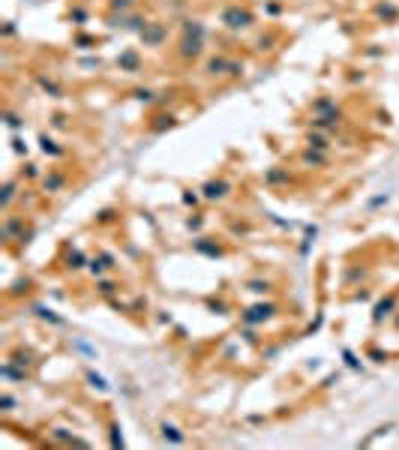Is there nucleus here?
<instances>
[{
	"label": "nucleus",
	"instance_id": "14",
	"mask_svg": "<svg viewBox=\"0 0 399 450\" xmlns=\"http://www.w3.org/2000/svg\"><path fill=\"white\" fill-rule=\"evenodd\" d=\"M36 81H39V87H42L48 96H54V99H60V96H63V87H60V84H57L54 78H45V75H39Z\"/></svg>",
	"mask_w": 399,
	"mask_h": 450
},
{
	"label": "nucleus",
	"instance_id": "13",
	"mask_svg": "<svg viewBox=\"0 0 399 450\" xmlns=\"http://www.w3.org/2000/svg\"><path fill=\"white\" fill-rule=\"evenodd\" d=\"M39 147H42L45 156H63V147H60L51 135H39Z\"/></svg>",
	"mask_w": 399,
	"mask_h": 450
},
{
	"label": "nucleus",
	"instance_id": "10",
	"mask_svg": "<svg viewBox=\"0 0 399 450\" xmlns=\"http://www.w3.org/2000/svg\"><path fill=\"white\" fill-rule=\"evenodd\" d=\"M279 42V33H273V30H267V33H261L255 42H252V48L258 51V54H264V51H273V45Z\"/></svg>",
	"mask_w": 399,
	"mask_h": 450
},
{
	"label": "nucleus",
	"instance_id": "18",
	"mask_svg": "<svg viewBox=\"0 0 399 450\" xmlns=\"http://www.w3.org/2000/svg\"><path fill=\"white\" fill-rule=\"evenodd\" d=\"M15 189H18V183L15 180H6V186H3V207L9 210L12 207V198H15Z\"/></svg>",
	"mask_w": 399,
	"mask_h": 450
},
{
	"label": "nucleus",
	"instance_id": "11",
	"mask_svg": "<svg viewBox=\"0 0 399 450\" xmlns=\"http://www.w3.org/2000/svg\"><path fill=\"white\" fill-rule=\"evenodd\" d=\"M171 126H177V117L174 114H156L150 123H147L150 132H162V129H171Z\"/></svg>",
	"mask_w": 399,
	"mask_h": 450
},
{
	"label": "nucleus",
	"instance_id": "21",
	"mask_svg": "<svg viewBox=\"0 0 399 450\" xmlns=\"http://www.w3.org/2000/svg\"><path fill=\"white\" fill-rule=\"evenodd\" d=\"M96 291L105 294V297H111V294L117 291V282H114V279H99V282H96Z\"/></svg>",
	"mask_w": 399,
	"mask_h": 450
},
{
	"label": "nucleus",
	"instance_id": "29",
	"mask_svg": "<svg viewBox=\"0 0 399 450\" xmlns=\"http://www.w3.org/2000/svg\"><path fill=\"white\" fill-rule=\"evenodd\" d=\"M6 123H9L12 129H18V126H21V117L15 114V111H6Z\"/></svg>",
	"mask_w": 399,
	"mask_h": 450
},
{
	"label": "nucleus",
	"instance_id": "17",
	"mask_svg": "<svg viewBox=\"0 0 399 450\" xmlns=\"http://www.w3.org/2000/svg\"><path fill=\"white\" fill-rule=\"evenodd\" d=\"M264 183H270V186H279V183H288V171H282V168H270L267 174H264Z\"/></svg>",
	"mask_w": 399,
	"mask_h": 450
},
{
	"label": "nucleus",
	"instance_id": "19",
	"mask_svg": "<svg viewBox=\"0 0 399 450\" xmlns=\"http://www.w3.org/2000/svg\"><path fill=\"white\" fill-rule=\"evenodd\" d=\"M393 303H396V294H393V297H387V300H381V303L375 306V321H381V318H384V315H390L387 309H390Z\"/></svg>",
	"mask_w": 399,
	"mask_h": 450
},
{
	"label": "nucleus",
	"instance_id": "12",
	"mask_svg": "<svg viewBox=\"0 0 399 450\" xmlns=\"http://www.w3.org/2000/svg\"><path fill=\"white\" fill-rule=\"evenodd\" d=\"M117 66L126 69V72H138V66H141V57H138V51H126V54L117 57Z\"/></svg>",
	"mask_w": 399,
	"mask_h": 450
},
{
	"label": "nucleus",
	"instance_id": "27",
	"mask_svg": "<svg viewBox=\"0 0 399 450\" xmlns=\"http://www.w3.org/2000/svg\"><path fill=\"white\" fill-rule=\"evenodd\" d=\"M201 201V195L198 192H192V189H189V192H183V204H189V207H195Z\"/></svg>",
	"mask_w": 399,
	"mask_h": 450
},
{
	"label": "nucleus",
	"instance_id": "22",
	"mask_svg": "<svg viewBox=\"0 0 399 450\" xmlns=\"http://www.w3.org/2000/svg\"><path fill=\"white\" fill-rule=\"evenodd\" d=\"M246 288L255 291V294H267V291H270V282H267V279H249Z\"/></svg>",
	"mask_w": 399,
	"mask_h": 450
},
{
	"label": "nucleus",
	"instance_id": "34",
	"mask_svg": "<svg viewBox=\"0 0 399 450\" xmlns=\"http://www.w3.org/2000/svg\"><path fill=\"white\" fill-rule=\"evenodd\" d=\"M111 219H114L111 210H102V213H99V222H111Z\"/></svg>",
	"mask_w": 399,
	"mask_h": 450
},
{
	"label": "nucleus",
	"instance_id": "5",
	"mask_svg": "<svg viewBox=\"0 0 399 450\" xmlns=\"http://www.w3.org/2000/svg\"><path fill=\"white\" fill-rule=\"evenodd\" d=\"M228 60L231 57H210V60H207L204 63V75L207 78H219V75H228Z\"/></svg>",
	"mask_w": 399,
	"mask_h": 450
},
{
	"label": "nucleus",
	"instance_id": "30",
	"mask_svg": "<svg viewBox=\"0 0 399 450\" xmlns=\"http://www.w3.org/2000/svg\"><path fill=\"white\" fill-rule=\"evenodd\" d=\"M135 99H141V102H150V99H153V90H147V87H138V90H135Z\"/></svg>",
	"mask_w": 399,
	"mask_h": 450
},
{
	"label": "nucleus",
	"instance_id": "32",
	"mask_svg": "<svg viewBox=\"0 0 399 450\" xmlns=\"http://www.w3.org/2000/svg\"><path fill=\"white\" fill-rule=\"evenodd\" d=\"M51 123H54L57 129H63V126H66V117H63V114H54V117H51Z\"/></svg>",
	"mask_w": 399,
	"mask_h": 450
},
{
	"label": "nucleus",
	"instance_id": "4",
	"mask_svg": "<svg viewBox=\"0 0 399 450\" xmlns=\"http://www.w3.org/2000/svg\"><path fill=\"white\" fill-rule=\"evenodd\" d=\"M201 48H204V36H183L177 54H180V60H195V57H201Z\"/></svg>",
	"mask_w": 399,
	"mask_h": 450
},
{
	"label": "nucleus",
	"instance_id": "31",
	"mask_svg": "<svg viewBox=\"0 0 399 450\" xmlns=\"http://www.w3.org/2000/svg\"><path fill=\"white\" fill-rule=\"evenodd\" d=\"M186 225H189V228H192V231H198L201 225H204V219H201V216H192V219H189Z\"/></svg>",
	"mask_w": 399,
	"mask_h": 450
},
{
	"label": "nucleus",
	"instance_id": "26",
	"mask_svg": "<svg viewBox=\"0 0 399 450\" xmlns=\"http://www.w3.org/2000/svg\"><path fill=\"white\" fill-rule=\"evenodd\" d=\"M66 261H69V264H66V267H69V270H78V267H81V264H84V255H81V252H78V249H75V252H72V255H69V258H66Z\"/></svg>",
	"mask_w": 399,
	"mask_h": 450
},
{
	"label": "nucleus",
	"instance_id": "33",
	"mask_svg": "<svg viewBox=\"0 0 399 450\" xmlns=\"http://www.w3.org/2000/svg\"><path fill=\"white\" fill-rule=\"evenodd\" d=\"M267 12L276 15V12H282V3H267Z\"/></svg>",
	"mask_w": 399,
	"mask_h": 450
},
{
	"label": "nucleus",
	"instance_id": "8",
	"mask_svg": "<svg viewBox=\"0 0 399 450\" xmlns=\"http://www.w3.org/2000/svg\"><path fill=\"white\" fill-rule=\"evenodd\" d=\"M375 18H381V21L393 24V21L399 18V6L393 3V0H384V3H378V6H375Z\"/></svg>",
	"mask_w": 399,
	"mask_h": 450
},
{
	"label": "nucleus",
	"instance_id": "6",
	"mask_svg": "<svg viewBox=\"0 0 399 450\" xmlns=\"http://www.w3.org/2000/svg\"><path fill=\"white\" fill-rule=\"evenodd\" d=\"M300 162H303L306 168H324V165H327V150H312V147H306V150L300 153Z\"/></svg>",
	"mask_w": 399,
	"mask_h": 450
},
{
	"label": "nucleus",
	"instance_id": "16",
	"mask_svg": "<svg viewBox=\"0 0 399 450\" xmlns=\"http://www.w3.org/2000/svg\"><path fill=\"white\" fill-rule=\"evenodd\" d=\"M306 147H312V150H330V141H327V135H321V132H309L306 135Z\"/></svg>",
	"mask_w": 399,
	"mask_h": 450
},
{
	"label": "nucleus",
	"instance_id": "7",
	"mask_svg": "<svg viewBox=\"0 0 399 450\" xmlns=\"http://www.w3.org/2000/svg\"><path fill=\"white\" fill-rule=\"evenodd\" d=\"M63 186H66V171H48V177L42 180V189L51 192V195L63 192Z\"/></svg>",
	"mask_w": 399,
	"mask_h": 450
},
{
	"label": "nucleus",
	"instance_id": "2",
	"mask_svg": "<svg viewBox=\"0 0 399 450\" xmlns=\"http://www.w3.org/2000/svg\"><path fill=\"white\" fill-rule=\"evenodd\" d=\"M165 36H168V27H165L162 21H150V24L141 30V42H144L147 48H159V45L165 42Z\"/></svg>",
	"mask_w": 399,
	"mask_h": 450
},
{
	"label": "nucleus",
	"instance_id": "23",
	"mask_svg": "<svg viewBox=\"0 0 399 450\" xmlns=\"http://www.w3.org/2000/svg\"><path fill=\"white\" fill-rule=\"evenodd\" d=\"M132 6H135V0H111V3H108L111 12H129Z\"/></svg>",
	"mask_w": 399,
	"mask_h": 450
},
{
	"label": "nucleus",
	"instance_id": "9",
	"mask_svg": "<svg viewBox=\"0 0 399 450\" xmlns=\"http://www.w3.org/2000/svg\"><path fill=\"white\" fill-rule=\"evenodd\" d=\"M273 312H276V306H273V303H267V306L261 303V306H255V309H249V312L243 315V321H249V324H258V321H267V318H270Z\"/></svg>",
	"mask_w": 399,
	"mask_h": 450
},
{
	"label": "nucleus",
	"instance_id": "20",
	"mask_svg": "<svg viewBox=\"0 0 399 450\" xmlns=\"http://www.w3.org/2000/svg\"><path fill=\"white\" fill-rule=\"evenodd\" d=\"M21 228V219H15V216H9L6 219V225H3V240H12V234Z\"/></svg>",
	"mask_w": 399,
	"mask_h": 450
},
{
	"label": "nucleus",
	"instance_id": "24",
	"mask_svg": "<svg viewBox=\"0 0 399 450\" xmlns=\"http://www.w3.org/2000/svg\"><path fill=\"white\" fill-rule=\"evenodd\" d=\"M243 69H246L243 60H234V57L228 60V75H231V78H240V75H243Z\"/></svg>",
	"mask_w": 399,
	"mask_h": 450
},
{
	"label": "nucleus",
	"instance_id": "15",
	"mask_svg": "<svg viewBox=\"0 0 399 450\" xmlns=\"http://www.w3.org/2000/svg\"><path fill=\"white\" fill-rule=\"evenodd\" d=\"M198 252H204V255H222V249H219V243H213L210 237H198L195 243H192Z\"/></svg>",
	"mask_w": 399,
	"mask_h": 450
},
{
	"label": "nucleus",
	"instance_id": "28",
	"mask_svg": "<svg viewBox=\"0 0 399 450\" xmlns=\"http://www.w3.org/2000/svg\"><path fill=\"white\" fill-rule=\"evenodd\" d=\"M21 177H27V180H33V177H39V171H36V165H30V162H27V165L21 168Z\"/></svg>",
	"mask_w": 399,
	"mask_h": 450
},
{
	"label": "nucleus",
	"instance_id": "25",
	"mask_svg": "<svg viewBox=\"0 0 399 450\" xmlns=\"http://www.w3.org/2000/svg\"><path fill=\"white\" fill-rule=\"evenodd\" d=\"M162 435H165V438H171L174 444H180V441H183V435H180V432H177L174 426H168V423H162Z\"/></svg>",
	"mask_w": 399,
	"mask_h": 450
},
{
	"label": "nucleus",
	"instance_id": "1",
	"mask_svg": "<svg viewBox=\"0 0 399 450\" xmlns=\"http://www.w3.org/2000/svg\"><path fill=\"white\" fill-rule=\"evenodd\" d=\"M222 24L228 27V30H246L255 24V12L249 6H240V3H231V6H225L222 9Z\"/></svg>",
	"mask_w": 399,
	"mask_h": 450
},
{
	"label": "nucleus",
	"instance_id": "3",
	"mask_svg": "<svg viewBox=\"0 0 399 450\" xmlns=\"http://www.w3.org/2000/svg\"><path fill=\"white\" fill-rule=\"evenodd\" d=\"M228 192H231V183L228 180H207L204 186H201V195L207 198V201H222V198H228Z\"/></svg>",
	"mask_w": 399,
	"mask_h": 450
}]
</instances>
